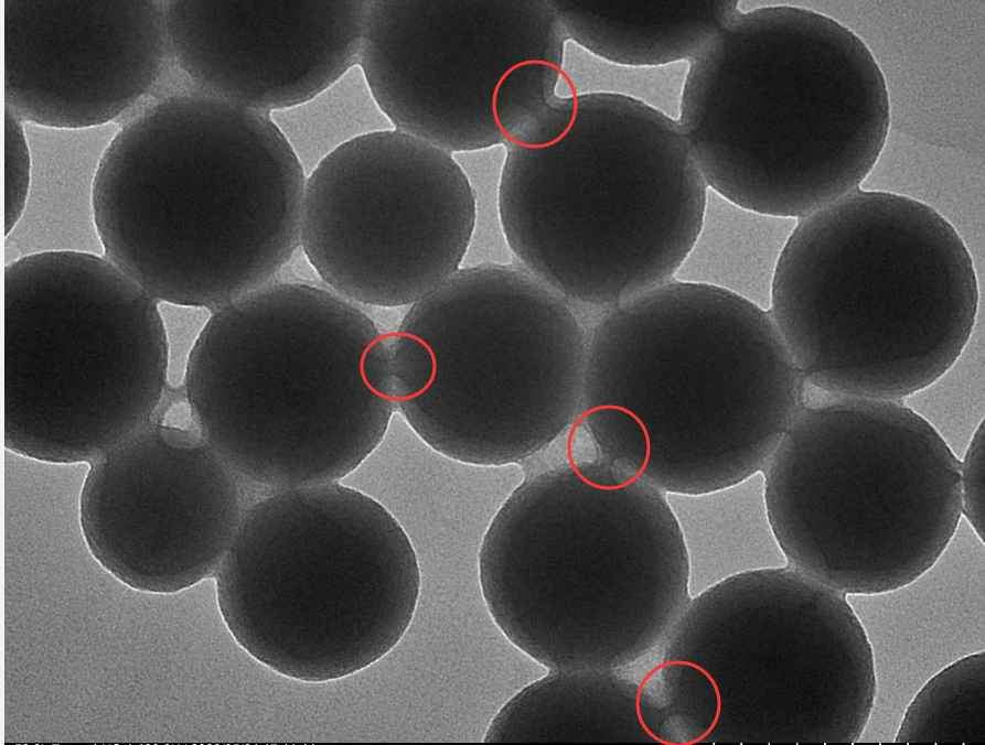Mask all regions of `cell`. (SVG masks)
I'll use <instances>...</instances> for the list:
<instances>
[{
    "label": "cell",
    "mask_w": 985,
    "mask_h": 745,
    "mask_svg": "<svg viewBox=\"0 0 985 745\" xmlns=\"http://www.w3.org/2000/svg\"><path fill=\"white\" fill-rule=\"evenodd\" d=\"M638 682L617 670H550L510 699L485 743H654L636 715Z\"/></svg>",
    "instance_id": "cell-19"
},
{
    "label": "cell",
    "mask_w": 985,
    "mask_h": 745,
    "mask_svg": "<svg viewBox=\"0 0 985 745\" xmlns=\"http://www.w3.org/2000/svg\"><path fill=\"white\" fill-rule=\"evenodd\" d=\"M3 443L93 463L144 428L167 391L157 301L106 257L45 250L6 266Z\"/></svg>",
    "instance_id": "cell-10"
},
{
    "label": "cell",
    "mask_w": 985,
    "mask_h": 745,
    "mask_svg": "<svg viewBox=\"0 0 985 745\" xmlns=\"http://www.w3.org/2000/svg\"><path fill=\"white\" fill-rule=\"evenodd\" d=\"M651 656L710 674L714 744H854L877 691L871 644L846 595L789 565L745 570L690 597Z\"/></svg>",
    "instance_id": "cell-12"
},
{
    "label": "cell",
    "mask_w": 985,
    "mask_h": 745,
    "mask_svg": "<svg viewBox=\"0 0 985 745\" xmlns=\"http://www.w3.org/2000/svg\"><path fill=\"white\" fill-rule=\"evenodd\" d=\"M979 300L974 258L943 214L860 187L796 220L768 310L810 387L902 401L957 359Z\"/></svg>",
    "instance_id": "cell-3"
},
{
    "label": "cell",
    "mask_w": 985,
    "mask_h": 745,
    "mask_svg": "<svg viewBox=\"0 0 985 745\" xmlns=\"http://www.w3.org/2000/svg\"><path fill=\"white\" fill-rule=\"evenodd\" d=\"M497 205L533 277L600 315L674 280L705 225L708 187L674 119L641 99L577 95L553 143L505 144Z\"/></svg>",
    "instance_id": "cell-6"
},
{
    "label": "cell",
    "mask_w": 985,
    "mask_h": 745,
    "mask_svg": "<svg viewBox=\"0 0 985 745\" xmlns=\"http://www.w3.org/2000/svg\"><path fill=\"white\" fill-rule=\"evenodd\" d=\"M4 107L24 123L120 126L175 71L164 1H3Z\"/></svg>",
    "instance_id": "cell-16"
},
{
    "label": "cell",
    "mask_w": 985,
    "mask_h": 745,
    "mask_svg": "<svg viewBox=\"0 0 985 745\" xmlns=\"http://www.w3.org/2000/svg\"><path fill=\"white\" fill-rule=\"evenodd\" d=\"M269 117L307 176L342 147L393 129L358 64L311 98Z\"/></svg>",
    "instance_id": "cell-20"
},
{
    "label": "cell",
    "mask_w": 985,
    "mask_h": 745,
    "mask_svg": "<svg viewBox=\"0 0 985 745\" xmlns=\"http://www.w3.org/2000/svg\"><path fill=\"white\" fill-rule=\"evenodd\" d=\"M306 181L268 114L179 90L118 127L92 218L106 258L156 301L214 312L300 247Z\"/></svg>",
    "instance_id": "cell-1"
},
{
    "label": "cell",
    "mask_w": 985,
    "mask_h": 745,
    "mask_svg": "<svg viewBox=\"0 0 985 745\" xmlns=\"http://www.w3.org/2000/svg\"><path fill=\"white\" fill-rule=\"evenodd\" d=\"M719 714V693L713 678L692 660L657 659L638 682V720L654 743H707Z\"/></svg>",
    "instance_id": "cell-22"
},
{
    "label": "cell",
    "mask_w": 985,
    "mask_h": 745,
    "mask_svg": "<svg viewBox=\"0 0 985 745\" xmlns=\"http://www.w3.org/2000/svg\"><path fill=\"white\" fill-rule=\"evenodd\" d=\"M497 627L549 670H621L651 656L690 600V559L664 493L601 489L565 464L526 477L479 551Z\"/></svg>",
    "instance_id": "cell-4"
},
{
    "label": "cell",
    "mask_w": 985,
    "mask_h": 745,
    "mask_svg": "<svg viewBox=\"0 0 985 745\" xmlns=\"http://www.w3.org/2000/svg\"><path fill=\"white\" fill-rule=\"evenodd\" d=\"M370 1H164L174 67L199 93L263 114L360 62Z\"/></svg>",
    "instance_id": "cell-17"
},
{
    "label": "cell",
    "mask_w": 985,
    "mask_h": 745,
    "mask_svg": "<svg viewBox=\"0 0 985 745\" xmlns=\"http://www.w3.org/2000/svg\"><path fill=\"white\" fill-rule=\"evenodd\" d=\"M474 225V193L452 154L393 128L307 176L300 247L341 296L413 305L460 269Z\"/></svg>",
    "instance_id": "cell-13"
},
{
    "label": "cell",
    "mask_w": 985,
    "mask_h": 745,
    "mask_svg": "<svg viewBox=\"0 0 985 745\" xmlns=\"http://www.w3.org/2000/svg\"><path fill=\"white\" fill-rule=\"evenodd\" d=\"M375 323L343 296L270 283L213 312L186 360L191 421L247 494L336 482L397 410L370 386Z\"/></svg>",
    "instance_id": "cell-7"
},
{
    "label": "cell",
    "mask_w": 985,
    "mask_h": 745,
    "mask_svg": "<svg viewBox=\"0 0 985 745\" xmlns=\"http://www.w3.org/2000/svg\"><path fill=\"white\" fill-rule=\"evenodd\" d=\"M4 236L22 219L32 187L33 158L25 123L4 107Z\"/></svg>",
    "instance_id": "cell-27"
},
{
    "label": "cell",
    "mask_w": 985,
    "mask_h": 745,
    "mask_svg": "<svg viewBox=\"0 0 985 745\" xmlns=\"http://www.w3.org/2000/svg\"><path fill=\"white\" fill-rule=\"evenodd\" d=\"M650 455L645 425L625 408H585L568 428L567 465L595 487L619 489L635 483L643 477Z\"/></svg>",
    "instance_id": "cell-23"
},
{
    "label": "cell",
    "mask_w": 985,
    "mask_h": 745,
    "mask_svg": "<svg viewBox=\"0 0 985 745\" xmlns=\"http://www.w3.org/2000/svg\"><path fill=\"white\" fill-rule=\"evenodd\" d=\"M567 37L624 66L693 60L739 8L729 0H552Z\"/></svg>",
    "instance_id": "cell-18"
},
{
    "label": "cell",
    "mask_w": 985,
    "mask_h": 745,
    "mask_svg": "<svg viewBox=\"0 0 985 745\" xmlns=\"http://www.w3.org/2000/svg\"><path fill=\"white\" fill-rule=\"evenodd\" d=\"M89 466L79 526L108 573L157 594L215 575L248 494L193 423L174 425L158 413Z\"/></svg>",
    "instance_id": "cell-15"
},
{
    "label": "cell",
    "mask_w": 985,
    "mask_h": 745,
    "mask_svg": "<svg viewBox=\"0 0 985 745\" xmlns=\"http://www.w3.org/2000/svg\"><path fill=\"white\" fill-rule=\"evenodd\" d=\"M433 369L429 346L418 336L398 328L379 333L364 358L370 386L396 408L428 388Z\"/></svg>",
    "instance_id": "cell-26"
},
{
    "label": "cell",
    "mask_w": 985,
    "mask_h": 745,
    "mask_svg": "<svg viewBox=\"0 0 985 745\" xmlns=\"http://www.w3.org/2000/svg\"><path fill=\"white\" fill-rule=\"evenodd\" d=\"M890 119L885 75L860 36L780 4L738 8L689 61L677 123L708 188L797 220L861 187Z\"/></svg>",
    "instance_id": "cell-2"
},
{
    "label": "cell",
    "mask_w": 985,
    "mask_h": 745,
    "mask_svg": "<svg viewBox=\"0 0 985 745\" xmlns=\"http://www.w3.org/2000/svg\"><path fill=\"white\" fill-rule=\"evenodd\" d=\"M809 385L758 304L672 280L602 313L588 332L580 410L628 409L651 442L642 477L708 495L761 473Z\"/></svg>",
    "instance_id": "cell-5"
},
{
    "label": "cell",
    "mask_w": 985,
    "mask_h": 745,
    "mask_svg": "<svg viewBox=\"0 0 985 745\" xmlns=\"http://www.w3.org/2000/svg\"><path fill=\"white\" fill-rule=\"evenodd\" d=\"M984 439L985 428L982 421L960 457L962 517L982 543L985 533Z\"/></svg>",
    "instance_id": "cell-28"
},
{
    "label": "cell",
    "mask_w": 985,
    "mask_h": 745,
    "mask_svg": "<svg viewBox=\"0 0 985 745\" xmlns=\"http://www.w3.org/2000/svg\"><path fill=\"white\" fill-rule=\"evenodd\" d=\"M897 744H985V652L951 662L908 704Z\"/></svg>",
    "instance_id": "cell-21"
},
{
    "label": "cell",
    "mask_w": 985,
    "mask_h": 745,
    "mask_svg": "<svg viewBox=\"0 0 985 745\" xmlns=\"http://www.w3.org/2000/svg\"><path fill=\"white\" fill-rule=\"evenodd\" d=\"M548 1H370L358 65L394 129L450 153L505 143L492 102L532 58L563 63Z\"/></svg>",
    "instance_id": "cell-14"
},
{
    "label": "cell",
    "mask_w": 985,
    "mask_h": 745,
    "mask_svg": "<svg viewBox=\"0 0 985 745\" xmlns=\"http://www.w3.org/2000/svg\"><path fill=\"white\" fill-rule=\"evenodd\" d=\"M398 330L429 346L435 369L428 388L397 410L451 460L517 463L580 412L588 332L577 310L522 266L459 269L413 304Z\"/></svg>",
    "instance_id": "cell-11"
},
{
    "label": "cell",
    "mask_w": 985,
    "mask_h": 745,
    "mask_svg": "<svg viewBox=\"0 0 985 745\" xmlns=\"http://www.w3.org/2000/svg\"><path fill=\"white\" fill-rule=\"evenodd\" d=\"M214 576L236 643L303 682L341 679L387 655L420 591L417 555L399 522L336 482L258 498Z\"/></svg>",
    "instance_id": "cell-9"
},
{
    "label": "cell",
    "mask_w": 985,
    "mask_h": 745,
    "mask_svg": "<svg viewBox=\"0 0 985 745\" xmlns=\"http://www.w3.org/2000/svg\"><path fill=\"white\" fill-rule=\"evenodd\" d=\"M563 63L525 60L499 83L492 102L493 117L505 144L527 149L546 147L569 128L577 95L558 93Z\"/></svg>",
    "instance_id": "cell-24"
},
{
    "label": "cell",
    "mask_w": 985,
    "mask_h": 745,
    "mask_svg": "<svg viewBox=\"0 0 985 745\" xmlns=\"http://www.w3.org/2000/svg\"><path fill=\"white\" fill-rule=\"evenodd\" d=\"M975 339L973 350L968 341L944 374L902 400L933 427L959 460L984 421L983 365L976 336Z\"/></svg>",
    "instance_id": "cell-25"
},
{
    "label": "cell",
    "mask_w": 985,
    "mask_h": 745,
    "mask_svg": "<svg viewBox=\"0 0 985 745\" xmlns=\"http://www.w3.org/2000/svg\"><path fill=\"white\" fill-rule=\"evenodd\" d=\"M761 474L788 565L845 595L910 585L936 564L962 518L960 460L903 401L809 386Z\"/></svg>",
    "instance_id": "cell-8"
}]
</instances>
